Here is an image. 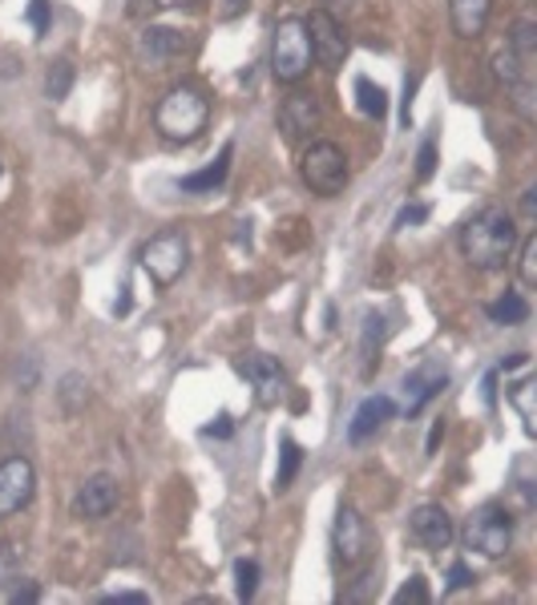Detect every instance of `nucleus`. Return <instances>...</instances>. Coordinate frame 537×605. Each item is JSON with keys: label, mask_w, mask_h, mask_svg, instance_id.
Masks as SVG:
<instances>
[{"label": "nucleus", "mask_w": 537, "mask_h": 605, "mask_svg": "<svg viewBox=\"0 0 537 605\" xmlns=\"http://www.w3.org/2000/svg\"><path fill=\"white\" fill-rule=\"evenodd\" d=\"M513 246H517V227L501 206H485L476 210L461 227V254L476 271H497L509 263Z\"/></svg>", "instance_id": "nucleus-1"}, {"label": "nucleus", "mask_w": 537, "mask_h": 605, "mask_svg": "<svg viewBox=\"0 0 537 605\" xmlns=\"http://www.w3.org/2000/svg\"><path fill=\"white\" fill-rule=\"evenodd\" d=\"M210 121V101L198 94L195 85H174L171 94L162 97L154 109V125L166 142H195L198 133L207 130Z\"/></svg>", "instance_id": "nucleus-2"}, {"label": "nucleus", "mask_w": 537, "mask_h": 605, "mask_svg": "<svg viewBox=\"0 0 537 605\" xmlns=\"http://www.w3.org/2000/svg\"><path fill=\"white\" fill-rule=\"evenodd\" d=\"M311 41H307V24L299 16H287V21L275 24V36H271V73L280 81L295 85L304 81L307 69H311Z\"/></svg>", "instance_id": "nucleus-3"}, {"label": "nucleus", "mask_w": 537, "mask_h": 605, "mask_svg": "<svg viewBox=\"0 0 537 605\" xmlns=\"http://www.w3.org/2000/svg\"><path fill=\"white\" fill-rule=\"evenodd\" d=\"M299 174H304L307 190L331 198L348 186V157L336 142H311L299 157Z\"/></svg>", "instance_id": "nucleus-4"}, {"label": "nucleus", "mask_w": 537, "mask_h": 605, "mask_svg": "<svg viewBox=\"0 0 537 605\" xmlns=\"http://www.w3.org/2000/svg\"><path fill=\"white\" fill-rule=\"evenodd\" d=\"M464 544L481 557H501L509 553L513 544V517L509 508L501 505H481L464 525Z\"/></svg>", "instance_id": "nucleus-5"}, {"label": "nucleus", "mask_w": 537, "mask_h": 605, "mask_svg": "<svg viewBox=\"0 0 537 605\" xmlns=\"http://www.w3.org/2000/svg\"><path fill=\"white\" fill-rule=\"evenodd\" d=\"M186 263H190V242H186L183 230H162L142 246V266L158 287H171L186 271Z\"/></svg>", "instance_id": "nucleus-6"}, {"label": "nucleus", "mask_w": 537, "mask_h": 605, "mask_svg": "<svg viewBox=\"0 0 537 605\" xmlns=\"http://www.w3.org/2000/svg\"><path fill=\"white\" fill-rule=\"evenodd\" d=\"M304 24H307V41H311V57H316L324 69H340L343 57H348L343 24L336 21L328 9H316Z\"/></svg>", "instance_id": "nucleus-7"}, {"label": "nucleus", "mask_w": 537, "mask_h": 605, "mask_svg": "<svg viewBox=\"0 0 537 605\" xmlns=\"http://www.w3.org/2000/svg\"><path fill=\"white\" fill-rule=\"evenodd\" d=\"M37 493V472L25 457H9L0 464V517H13Z\"/></svg>", "instance_id": "nucleus-8"}, {"label": "nucleus", "mask_w": 537, "mask_h": 605, "mask_svg": "<svg viewBox=\"0 0 537 605\" xmlns=\"http://www.w3.org/2000/svg\"><path fill=\"white\" fill-rule=\"evenodd\" d=\"M331 549L340 565H360L368 553V525L352 505H343L336 513V532H331Z\"/></svg>", "instance_id": "nucleus-9"}, {"label": "nucleus", "mask_w": 537, "mask_h": 605, "mask_svg": "<svg viewBox=\"0 0 537 605\" xmlns=\"http://www.w3.org/2000/svg\"><path fill=\"white\" fill-rule=\"evenodd\" d=\"M239 372L251 380V387H255V399L263 404V408L280 404L283 387H287V375H283V367L271 360V355H263V351H251V355H243V360H239Z\"/></svg>", "instance_id": "nucleus-10"}, {"label": "nucleus", "mask_w": 537, "mask_h": 605, "mask_svg": "<svg viewBox=\"0 0 537 605\" xmlns=\"http://www.w3.org/2000/svg\"><path fill=\"white\" fill-rule=\"evenodd\" d=\"M118 481H113L110 472H98V476H89L74 496V517L77 520H101L110 517L113 508H118Z\"/></svg>", "instance_id": "nucleus-11"}, {"label": "nucleus", "mask_w": 537, "mask_h": 605, "mask_svg": "<svg viewBox=\"0 0 537 605\" xmlns=\"http://www.w3.org/2000/svg\"><path fill=\"white\" fill-rule=\"evenodd\" d=\"M408 532H413V541L428 553H440V549H449L452 541V517L445 513L440 505H420L408 517Z\"/></svg>", "instance_id": "nucleus-12"}, {"label": "nucleus", "mask_w": 537, "mask_h": 605, "mask_svg": "<svg viewBox=\"0 0 537 605\" xmlns=\"http://www.w3.org/2000/svg\"><path fill=\"white\" fill-rule=\"evenodd\" d=\"M319 121H324V109H319V101L311 94H292L280 106V130H283V138H292V142H299L307 133H316Z\"/></svg>", "instance_id": "nucleus-13"}, {"label": "nucleus", "mask_w": 537, "mask_h": 605, "mask_svg": "<svg viewBox=\"0 0 537 605\" xmlns=\"http://www.w3.org/2000/svg\"><path fill=\"white\" fill-rule=\"evenodd\" d=\"M445 380H449V375H445V367H437V363H425V367H416V372L404 375V411L416 416L428 399L440 396Z\"/></svg>", "instance_id": "nucleus-14"}, {"label": "nucleus", "mask_w": 537, "mask_h": 605, "mask_svg": "<svg viewBox=\"0 0 537 605\" xmlns=\"http://www.w3.org/2000/svg\"><path fill=\"white\" fill-rule=\"evenodd\" d=\"M384 420H392V399L388 396H368L360 408H355L352 424H348V440L352 444H364L368 436H376L384 428Z\"/></svg>", "instance_id": "nucleus-15"}, {"label": "nucleus", "mask_w": 537, "mask_h": 605, "mask_svg": "<svg viewBox=\"0 0 537 605\" xmlns=\"http://www.w3.org/2000/svg\"><path fill=\"white\" fill-rule=\"evenodd\" d=\"M449 9H452V29H457V36L476 41V36L485 33L489 0H452Z\"/></svg>", "instance_id": "nucleus-16"}, {"label": "nucleus", "mask_w": 537, "mask_h": 605, "mask_svg": "<svg viewBox=\"0 0 537 605\" xmlns=\"http://www.w3.org/2000/svg\"><path fill=\"white\" fill-rule=\"evenodd\" d=\"M186 48V41L174 29H146V36H142V53H146L150 61H171L178 57Z\"/></svg>", "instance_id": "nucleus-17"}, {"label": "nucleus", "mask_w": 537, "mask_h": 605, "mask_svg": "<svg viewBox=\"0 0 537 605\" xmlns=\"http://www.w3.org/2000/svg\"><path fill=\"white\" fill-rule=\"evenodd\" d=\"M489 319L501 327H517L529 319V302H525V295H517V290H505L497 302H489Z\"/></svg>", "instance_id": "nucleus-18"}, {"label": "nucleus", "mask_w": 537, "mask_h": 605, "mask_svg": "<svg viewBox=\"0 0 537 605\" xmlns=\"http://www.w3.org/2000/svg\"><path fill=\"white\" fill-rule=\"evenodd\" d=\"M534 380H529V375H522V380H517V384L509 387V404L513 408H517V416H522V424H525V432L534 436L537 432V411H534Z\"/></svg>", "instance_id": "nucleus-19"}, {"label": "nucleus", "mask_w": 537, "mask_h": 605, "mask_svg": "<svg viewBox=\"0 0 537 605\" xmlns=\"http://www.w3.org/2000/svg\"><path fill=\"white\" fill-rule=\"evenodd\" d=\"M509 53H513V57H522L525 65L534 61V53H537V24L534 21H517V24H513Z\"/></svg>", "instance_id": "nucleus-20"}, {"label": "nucleus", "mask_w": 537, "mask_h": 605, "mask_svg": "<svg viewBox=\"0 0 537 605\" xmlns=\"http://www.w3.org/2000/svg\"><path fill=\"white\" fill-rule=\"evenodd\" d=\"M227 166H231V145L222 150V157L215 162V166H207L202 174H190V178H183V190H210V186H219V182L227 178Z\"/></svg>", "instance_id": "nucleus-21"}, {"label": "nucleus", "mask_w": 537, "mask_h": 605, "mask_svg": "<svg viewBox=\"0 0 537 605\" xmlns=\"http://www.w3.org/2000/svg\"><path fill=\"white\" fill-rule=\"evenodd\" d=\"M493 73H497V77L509 85V89H513V85L529 81V65H525L522 57H513L509 48H501L497 57H493Z\"/></svg>", "instance_id": "nucleus-22"}, {"label": "nucleus", "mask_w": 537, "mask_h": 605, "mask_svg": "<svg viewBox=\"0 0 537 605\" xmlns=\"http://www.w3.org/2000/svg\"><path fill=\"white\" fill-rule=\"evenodd\" d=\"M69 85H74V65H69V61H57V65L50 69V77H45V94H50V101H65Z\"/></svg>", "instance_id": "nucleus-23"}, {"label": "nucleus", "mask_w": 537, "mask_h": 605, "mask_svg": "<svg viewBox=\"0 0 537 605\" xmlns=\"http://www.w3.org/2000/svg\"><path fill=\"white\" fill-rule=\"evenodd\" d=\"M355 94H360V109H364L368 118H380V113H384V106H388V101H384V89H380V85H372L368 77H360V81H355Z\"/></svg>", "instance_id": "nucleus-24"}, {"label": "nucleus", "mask_w": 537, "mask_h": 605, "mask_svg": "<svg viewBox=\"0 0 537 605\" xmlns=\"http://www.w3.org/2000/svg\"><path fill=\"white\" fill-rule=\"evenodd\" d=\"M522 263H517V271H522V283L525 287H534L537 283V234H529V239L522 242V254H517Z\"/></svg>", "instance_id": "nucleus-25"}, {"label": "nucleus", "mask_w": 537, "mask_h": 605, "mask_svg": "<svg viewBox=\"0 0 537 605\" xmlns=\"http://www.w3.org/2000/svg\"><path fill=\"white\" fill-rule=\"evenodd\" d=\"M234 578H239V585H234V590H239V597H255V590H259V565L255 561H234Z\"/></svg>", "instance_id": "nucleus-26"}, {"label": "nucleus", "mask_w": 537, "mask_h": 605, "mask_svg": "<svg viewBox=\"0 0 537 605\" xmlns=\"http://www.w3.org/2000/svg\"><path fill=\"white\" fill-rule=\"evenodd\" d=\"M299 444H295V440H283V469H280V476H275V484H280V488H287V484H292V476H295V469H299Z\"/></svg>", "instance_id": "nucleus-27"}, {"label": "nucleus", "mask_w": 537, "mask_h": 605, "mask_svg": "<svg viewBox=\"0 0 537 605\" xmlns=\"http://www.w3.org/2000/svg\"><path fill=\"white\" fill-rule=\"evenodd\" d=\"M17 573H21V557H17V549L13 544H0V585L17 581Z\"/></svg>", "instance_id": "nucleus-28"}, {"label": "nucleus", "mask_w": 537, "mask_h": 605, "mask_svg": "<svg viewBox=\"0 0 537 605\" xmlns=\"http://www.w3.org/2000/svg\"><path fill=\"white\" fill-rule=\"evenodd\" d=\"M396 602H416V605H425L428 602V585H425V578H413L408 585H401V593H396Z\"/></svg>", "instance_id": "nucleus-29"}, {"label": "nucleus", "mask_w": 537, "mask_h": 605, "mask_svg": "<svg viewBox=\"0 0 537 605\" xmlns=\"http://www.w3.org/2000/svg\"><path fill=\"white\" fill-rule=\"evenodd\" d=\"M428 218V206H404L401 215H396V230H404V227H416V222H425Z\"/></svg>", "instance_id": "nucleus-30"}, {"label": "nucleus", "mask_w": 537, "mask_h": 605, "mask_svg": "<svg viewBox=\"0 0 537 605\" xmlns=\"http://www.w3.org/2000/svg\"><path fill=\"white\" fill-rule=\"evenodd\" d=\"M432 162H437V145L425 142L420 145V166H416V178H428V174H432Z\"/></svg>", "instance_id": "nucleus-31"}, {"label": "nucleus", "mask_w": 537, "mask_h": 605, "mask_svg": "<svg viewBox=\"0 0 537 605\" xmlns=\"http://www.w3.org/2000/svg\"><path fill=\"white\" fill-rule=\"evenodd\" d=\"M464 585H473V573H469V565H452L449 569V590H464Z\"/></svg>", "instance_id": "nucleus-32"}, {"label": "nucleus", "mask_w": 537, "mask_h": 605, "mask_svg": "<svg viewBox=\"0 0 537 605\" xmlns=\"http://www.w3.org/2000/svg\"><path fill=\"white\" fill-rule=\"evenodd\" d=\"M37 597H41L37 585H17V590L9 593V602L13 605H29V602H37Z\"/></svg>", "instance_id": "nucleus-33"}, {"label": "nucleus", "mask_w": 537, "mask_h": 605, "mask_svg": "<svg viewBox=\"0 0 537 605\" xmlns=\"http://www.w3.org/2000/svg\"><path fill=\"white\" fill-rule=\"evenodd\" d=\"M33 24H37V36H45V29H50V4L45 0H33Z\"/></svg>", "instance_id": "nucleus-34"}, {"label": "nucleus", "mask_w": 537, "mask_h": 605, "mask_svg": "<svg viewBox=\"0 0 537 605\" xmlns=\"http://www.w3.org/2000/svg\"><path fill=\"white\" fill-rule=\"evenodd\" d=\"M106 605H146V593H110Z\"/></svg>", "instance_id": "nucleus-35"}, {"label": "nucleus", "mask_w": 537, "mask_h": 605, "mask_svg": "<svg viewBox=\"0 0 537 605\" xmlns=\"http://www.w3.org/2000/svg\"><path fill=\"white\" fill-rule=\"evenodd\" d=\"M207 436H231V416H219V424H207Z\"/></svg>", "instance_id": "nucleus-36"}, {"label": "nucleus", "mask_w": 537, "mask_h": 605, "mask_svg": "<svg viewBox=\"0 0 537 605\" xmlns=\"http://www.w3.org/2000/svg\"><path fill=\"white\" fill-rule=\"evenodd\" d=\"M534 194L537 190H525V215H529V218H534V210H537V206H534Z\"/></svg>", "instance_id": "nucleus-37"}, {"label": "nucleus", "mask_w": 537, "mask_h": 605, "mask_svg": "<svg viewBox=\"0 0 537 605\" xmlns=\"http://www.w3.org/2000/svg\"><path fill=\"white\" fill-rule=\"evenodd\" d=\"M154 4H162V9H178V4H195V0H154Z\"/></svg>", "instance_id": "nucleus-38"}]
</instances>
